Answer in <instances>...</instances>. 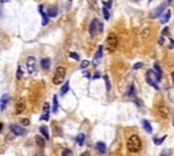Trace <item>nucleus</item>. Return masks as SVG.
Wrapping results in <instances>:
<instances>
[{
	"instance_id": "1",
	"label": "nucleus",
	"mask_w": 174,
	"mask_h": 156,
	"mask_svg": "<svg viewBox=\"0 0 174 156\" xmlns=\"http://www.w3.org/2000/svg\"><path fill=\"white\" fill-rule=\"evenodd\" d=\"M126 147H128L129 152L138 153L142 148V141H140L138 135H136V134L131 135V137L128 139V141H126Z\"/></svg>"
},
{
	"instance_id": "2",
	"label": "nucleus",
	"mask_w": 174,
	"mask_h": 156,
	"mask_svg": "<svg viewBox=\"0 0 174 156\" xmlns=\"http://www.w3.org/2000/svg\"><path fill=\"white\" fill-rule=\"evenodd\" d=\"M65 75H66V68L63 66H59L56 68L53 74V78H52V83L56 86L63 83V81L65 80Z\"/></svg>"
},
{
	"instance_id": "3",
	"label": "nucleus",
	"mask_w": 174,
	"mask_h": 156,
	"mask_svg": "<svg viewBox=\"0 0 174 156\" xmlns=\"http://www.w3.org/2000/svg\"><path fill=\"white\" fill-rule=\"evenodd\" d=\"M117 45H118V39H117V36L115 34H109L108 37L106 39V48L107 50L109 52H114L117 49Z\"/></svg>"
},
{
	"instance_id": "4",
	"label": "nucleus",
	"mask_w": 174,
	"mask_h": 156,
	"mask_svg": "<svg viewBox=\"0 0 174 156\" xmlns=\"http://www.w3.org/2000/svg\"><path fill=\"white\" fill-rule=\"evenodd\" d=\"M103 31V23L100 22L99 20H93L89 24V35L91 36H95L98 33H102Z\"/></svg>"
},
{
	"instance_id": "5",
	"label": "nucleus",
	"mask_w": 174,
	"mask_h": 156,
	"mask_svg": "<svg viewBox=\"0 0 174 156\" xmlns=\"http://www.w3.org/2000/svg\"><path fill=\"white\" fill-rule=\"evenodd\" d=\"M158 81H160V79L158 78V75L156 74V72L148 71V73H146V82H148L150 86H152L153 88H156L157 90H159V87H158V85H157Z\"/></svg>"
},
{
	"instance_id": "6",
	"label": "nucleus",
	"mask_w": 174,
	"mask_h": 156,
	"mask_svg": "<svg viewBox=\"0 0 174 156\" xmlns=\"http://www.w3.org/2000/svg\"><path fill=\"white\" fill-rule=\"evenodd\" d=\"M26 65H27V72H28V74L33 75L35 73V71H36V59H35V57H28Z\"/></svg>"
},
{
	"instance_id": "7",
	"label": "nucleus",
	"mask_w": 174,
	"mask_h": 156,
	"mask_svg": "<svg viewBox=\"0 0 174 156\" xmlns=\"http://www.w3.org/2000/svg\"><path fill=\"white\" fill-rule=\"evenodd\" d=\"M26 110V101L23 98H20L15 104V113L16 115H21Z\"/></svg>"
},
{
	"instance_id": "8",
	"label": "nucleus",
	"mask_w": 174,
	"mask_h": 156,
	"mask_svg": "<svg viewBox=\"0 0 174 156\" xmlns=\"http://www.w3.org/2000/svg\"><path fill=\"white\" fill-rule=\"evenodd\" d=\"M11 131L14 133L17 137H21V135H24L27 133V130L23 128L22 126H19V125H11Z\"/></svg>"
},
{
	"instance_id": "9",
	"label": "nucleus",
	"mask_w": 174,
	"mask_h": 156,
	"mask_svg": "<svg viewBox=\"0 0 174 156\" xmlns=\"http://www.w3.org/2000/svg\"><path fill=\"white\" fill-rule=\"evenodd\" d=\"M49 116H50V104L45 102L43 104V113L41 116V120H49Z\"/></svg>"
},
{
	"instance_id": "10",
	"label": "nucleus",
	"mask_w": 174,
	"mask_h": 156,
	"mask_svg": "<svg viewBox=\"0 0 174 156\" xmlns=\"http://www.w3.org/2000/svg\"><path fill=\"white\" fill-rule=\"evenodd\" d=\"M9 102V95L8 94H4V95L0 97V110L4 111L7 106V103Z\"/></svg>"
},
{
	"instance_id": "11",
	"label": "nucleus",
	"mask_w": 174,
	"mask_h": 156,
	"mask_svg": "<svg viewBox=\"0 0 174 156\" xmlns=\"http://www.w3.org/2000/svg\"><path fill=\"white\" fill-rule=\"evenodd\" d=\"M158 113L160 117L163 118H167L168 116V108L166 105H164V104H160V105L158 106Z\"/></svg>"
},
{
	"instance_id": "12",
	"label": "nucleus",
	"mask_w": 174,
	"mask_h": 156,
	"mask_svg": "<svg viewBox=\"0 0 174 156\" xmlns=\"http://www.w3.org/2000/svg\"><path fill=\"white\" fill-rule=\"evenodd\" d=\"M166 8V4H161L159 5L157 8H155V11L152 12V14H151V16L152 17H158L159 15H161V13H163V11Z\"/></svg>"
},
{
	"instance_id": "13",
	"label": "nucleus",
	"mask_w": 174,
	"mask_h": 156,
	"mask_svg": "<svg viewBox=\"0 0 174 156\" xmlns=\"http://www.w3.org/2000/svg\"><path fill=\"white\" fill-rule=\"evenodd\" d=\"M38 9H39V13H41V15H42V26H46V24L49 23V16L46 15L45 13H44V11H43V5H39Z\"/></svg>"
},
{
	"instance_id": "14",
	"label": "nucleus",
	"mask_w": 174,
	"mask_h": 156,
	"mask_svg": "<svg viewBox=\"0 0 174 156\" xmlns=\"http://www.w3.org/2000/svg\"><path fill=\"white\" fill-rule=\"evenodd\" d=\"M95 148H96V150H98L100 154H104V153H106V150H107L106 143L102 142V141H99V142H96Z\"/></svg>"
},
{
	"instance_id": "15",
	"label": "nucleus",
	"mask_w": 174,
	"mask_h": 156,
	"mask_svg": "<svg viewBox=\"0 0 174 156\" xmlns=\"http://www.w3.org/2000/svg\"><path fill=\"white\" fill-rule=\"evenodd\" d=\"M39 132L42 133V135L44 137V139H46V140L50 139V135H49V130H48V127H46L45 125L39 126Z\"/></svg>"
},
{
	"instance_id": "16",
	"label": "nucleus",
	"mask_w": 174,
	"mask_h": 156,
	"mask_svg": "<svg viewBox=\"0 0 174 156\" xmlns=\"http://www.w3.org/2000/svg\"><path fill=\"white\" fill-rule=\"evenodd\" d=\"M50 65H51V60L49 58H43L41 60V66L43 69H49L50 68Z\"/></svg>"
},
{
	"instance_id": "17",
	"label": "nucleus",
	"mask_w": 174,
	"mask_h": 156,
	"mask_svg": "<svg viewBox=\"0 0 174 156\" xmlns=\"http://www.w3.org/2000/svg\"><path fill=\"white\" fill-rule=\"evenodd\" d=\"M35 142H36V145L38 146L39 148H43L44 146H45V140H44V138L39 137V135H36V137H35Z\"/></svg>"
},
{
	"instance_id": "18",
	"label": "nucleus",
	"mask_w": 174,
	"mask_h": 156,
	"mask_svg": "<svg viewBox=\"0 0 174 156\" xmlns=\"http://www.w3.org/2000/svg\"><path fill=\"white\" fill-rule=\"evenodd\" d=\"M52 112L56 113L57 111H58V97H57V95H53V97H52Z\"/></svg>"
},
{
	"instance_id": "19",
	"label": "nucleus",
	"mask_w": 174,
	"mask_h": 156,
	"mask_svg": "<svg viewBox=\"0 0 174 156\" xmlns=\"http://www.w3.org/2000/svg\"><path fill=\"white\" fill-rule=\"evenodd\" d=\"M170 17H171V11H166L165 14H164L163 16H161V23H167L168 21H170Z\"/></svg>"
},
{
	"instance_id": "20",
	"label": "nucleus",
	"mask_w": 174,
	"mask_h": 156,
	"mask_svg": "<svg viewBox=\"0 0 174 156\" xmlns=\"http://www.w3.org/2000/svg\"><path fill=\"white\" fill-rule=\"evenodd\" d=\"M46 15H48L49 17H56V15H57V8H55V7L49 8L48 11H46Z\"/></svg>"
},
{
	"instance_id": "21",
	"label": "nucleus",
	"mask_w": 174,
	"mask_h": 156,
	"mask_svg": "<svg viewBox=\"0 0 174 156\" xmlns=\"http://www.w3.org/2000/svg\"><path fill=\"white\" fill-rule=\"evenodd\" d=\"M143 127L144 130L148 133H152V127H151V124L149 123L148 120H143Z\"/></svg>"
},
{
	"instance_id": "22",
	"label": "nucleus",
	"mask_w": 174,
	"mask_h": 156,
	"mask_svg": "<svg viewBox=\"0 0 174 156\" xmlns=\"http://www.w3.org/2000/svg\"><path fill=\"white\" fill-rule=\"evenodd\" d=\"M69 90H70V83H69V81H66L65 85L62 87V89H61V95H65Z\"/></svg>"
},
{
	"instance_id": "23",
	"label": "nucleus",
	"mask_w": 174,
	"mask_h": 156,
	"mask_svg": "<svg viewBox=\"0 0 174 156\" xmlns=\"http://www.w3.org/2000/svg\"><path fill=\"white\" fill-rule=\"evenodd\" d=\"M155 71H156V74L158 75V78L161 80V76H163V71H161L160 66L158 65V63H156V64H155Z\"/></svg>"
},
{
	"instance_id": "24",
	"label": "nucleus",
	"mask_w": 174,
	"mask_h": 156,
	"mask_svg": "<svg viewBox=\"0 0 174 156\" xmlns=\"http://www.w3.org/2000/svg\"><path fill=\"white\" fill-rule=\"evenodd\" d=\"M102 52H103V46H102V45H100V46L98 48V51H96L95 57H94V58H95L96 60H99V59H100L101 57H102Z\"/></svg>"
},
{
	"instance_id": "25",
	"label": "nucleus",
	"mask_w": 174,
	"mask_h": 156,
	"mask_svg": "<svg viewBox=\"0 0 174 156\" xmlns=\"http://www.w3.org/2000/svg\"><path fill=\"white\" fill-rule=\"evenodd\" d=\"M77 142H78L79 146H83L84 145V141H85V134H83V133H80V134L77 137Z\"/></svg>"
},
{
	"instance_id": "26",
	"label": "nucleus",
	"mask_w": 174,
	"mask_h": 156,
	"mask_svg": "<svg viewBox=\"0 0 174 156\" xmlns=\"http://www.w3.org/2000/svg\"><path fill=\"white\" fill-rule=\"evenodd\" d=\"M136 95V90H135V86L131 85L130 88H129V91H128V96L129 97H135Z\"/></svg>"
},
{
	"instance_id": "27",
	"label": "nucleus",
	"mask_w": 174,
	"mask_h": 156,
	"mask_svg": "<svg viewBox=\"0 0 174 156\" xmlns=\"http://www.w3.org/2000/svg\"><path fill=\"white\" fill-rule=\"evenodd\" d=\"M166 137H167V135H164V137H161L160 139H157V138H155V139H153V142H155L156 145H160V143H163V141L166 139Z\"/></svg>"
},
{
	"instance_id": "28",
	"label": "nucleus",
	"mask_w": 174,
	"mask_h": 156,
	"mask_svg": "<svg viewBox=\"0 0 174 156\" xmlns=\"http://www.w3.org/2000/svg\"><path fill=\"white\" fill-rule=\"evenodd\" d=\"M20 124H21V126H28L29 124H30V121H29V119L28 118H22L21 119V121H20Z\"/></svg>"
},
{
	"instance_id": "29",
	"label": "nucleus",
	"mask_w": 174,
	"mask_h": 156,
	"mask_svg": "<svg viewBox=\"0 0 174 156\" xmlns=\"http://www.w3.org/2000/svg\"><path fill=\"white\" fill-rule=\"evenodd\" d=\"M21 78H22V68H21V66L19 65V67H17V69H16V79L20 80Z\"/></svg>"
},
{
	"instance_id": "30",
	"label": "nucleus",
	"mask_w": 174,
	"mask_h": 156,
	"mask_svg": "<svg viewBox=\"0 0 174 156\" xmlns=\"http://www.w3.org/2000/svg\"><path fill=\"white\" fill-rule=\"evenodd\" d=\"M103 79H104V81H106L107 91H109V90H110V82H109V78H108V75H104V76H103Z\"/></svg>"
},
{
	"instance_id": "31",
	"label": "nucleus",
	"mask_w": 174,
	"mask_h": 156,
	"mask_svg": "<svg viewBox=\"0 0 174 156\" xmlns=\"http://www.w3.org/2000/svg\"><path fill=\"white\" fill-rule=\"evenodd\" d=\"M102 13H103L104 20H108V19H109V11H108V8L103 7V8H102Z\"/></svg>"
},
{
	"instance_id": "32",
	"label": "nucleus",
	"mask_w": 174,
	"mask_h": 156,
	"mask_svg": "<svg viewBox=\"0 0 174 156\" xmlns=\"http://www.w3.org/2000/svg\"><path fill=\"white\" fill-rule=\"evenodd\" d=\"M70 57H71L72 59H74V60H80V57H79V54L76 53V52H71V53H70Z\"/></svg>"
},
{
	"instance_id": "33",
	"label": "nucleus",
	"mask_w": 174,
	"mask_h": 156,
	"mask_svg": "<svg viewBox=\"0 0 174 156\" xmlns=\"http://www.w3.org/2000/svg\"><path fill=\"white\" fill-rule=\"evenodd\" d=\"M103 4V7H106V8H110L111 7V0H107V1H102Z\"/></svg>"
},
{
	"instance_id": "34",
	"label": "nucleus",
	"mask_w": 174,
	"mask_h": 156,
	"mask_svg": "<svg viewBox=\"0 0 174 156\" xmlns=\"http://www.w3.org/2000/svg\"><path fill=\"white\" fill-rule=\"evenodd\" d=\"M88 65H89V61L88 60H84V61H81V64H80V68L84 69V68H86Z\"/></svg>"
},
{
	"instance_id": "35",
	"label": "nucleus",
	"mask_w": 174,
	"mask_h": 156,
	"mask_svg": "<svg viewBox=\"0 0 174 156\" xmlns=\"http://www.w3.org/2000/svg\"><path fill=\"white\" fill-rule=\"evenodd\" d=\"M71 155H72V152L70 149H65L62 153V156H71Z\"/></svg>"
},
{
	"instance_id": "36",
	"label": "nucleus",
	"mask_w": 174,
	"mask_h": 156,
	"mask_svg": "<svg viewBox=\"0 0 174 156\" xmlns=\"http://www.w3.org/2000/svg\"><path fill=\"white\" fill-rule=\"evenodd\" d=\"M168 27H165V28L163 29V31H161V35H163V36H165V35H167L168 34Z\"/></svg>"
},
{
	"instance_id": "37",
	"label": "nucleus",
	"mask_w": 174,
	"mask_h": 156,
	"mask_svg": "<svg viewBox=\"0 0 174 156\" xmlns=\"http://www.w3.org/2000/svg\"><path fill=\"white\" fill-rule=\"evenodd\" d=\"M142 66H143V64H142V63H137V64L133 65V69H138V68H140Z\"/></svg>"
},
{
	"instance_id": "38",
	"label": "nucleus",
	"mask_w": 174,
	"mask_h": 156,
	"mask_svg": "<svg viewBox=\"0 0 174 156\" xmlns=\"http://www.w3.org/2000/svg\"><path fill=\"white\" fill-rule=\"evenodd\" d=\"M159 44H160V45H163V44H164V37L163 36L159 37Z\"/></svg>"
},
{
	"instance_id": "39",
	"label": "nucleus",
	"mask_w": 174,
	"mask_h": 156,
	"mask_svg": "<svg viewBox=\"0 0 174 156\" xmlns=\"http://www.w3.org/2000/svg\"><path fill=\"white\" fill-rule=\"evenodd\" d=\"M170 43H171V45H170V46H171V49H174V41H173L172 38L170 39Z\"/></svg>"
},
{
	"instance_id": "40",
	"label": "nucleus",
	"mask_w": 174,
	"mask_h": 156,
	"mask_svg": "<svg viewBox=\"0 0 174 156\" xmlns=\"http://www.w3.org/2000/svg\"><path fill=\"white\" fill-rule=\"evenodd\" d=\"M98 78H100V74L95 73V74H94V76H93V79H98Z\"/></svg>"
},
{
	"instance_id": "41",
	"label": "nucleus",
	"mask_w": 174,
	"mask_h": 156,
	"mask_svg": "<svg viewBox=\"0 0 174 156\" xmlns=\"http://www.w3.org/2000/svg\"><path fill=\"white\" fill-rule=\"evenodd\" d=\"M2 127H4V124H2V123H0V132L2 131Z\"/></svg>"
},
{
	"instance_id": "42",
	"label": "nucleus",
	"mask_w": 174,
	"mask_h": 156,
	"mask_svg": "<svg viewBox=\"0 0 174 156\" xmlns=\"http://www.w3.org/2000/svg\"><path fill=\"white\" fill-rule=\"evenodd\" d=\"M87 154H88V153L85 152V153H83V154H80V156H87Z\"/></svg>"
},
{
	"instance_id": "43",
	"label": "nucleus",
	"mask_w": 174,
	"mask_h": 156,
	"mask_svg": "<svg viewBox=\"0 0 174 156\" xmlns=\"http://www.w3.org/2000/svg\"><path fill=\"white\" fill-rule=\"evenodd\" d=\"M6 1H7V0H0V2H1V4H5Z\"/></svg>"
},
{
	"instance_id": "44",
	"label": "nucleus",
	"mask_w": 174,
	"mask_h": 156,
	"mask_svg": "<svg viewBox=\"0 0 174 156\" xmlns=\"http://www.w3.org/2000/svg\"><path fill=\"white\" fill-rule=\"evenodd\" d=\"M172 80H173V82H174V72H172Z\"/></svg>"
},
{
	"instance_id": "45",
	"label": "nucleus",
	"mask_w": 174,
	"mask_h": 156,
	"mask_svg": "<svg viewBox=\"0 0 174 156\" xmlns=\"http://www.w3.org/2000/svg\"><path fill=\"white\" fill-rule=\"evenodd\" d=\"M172 1L173 0H168V4H172Z\"/></svg>"
},
{
	"instance_id": "46",
	"label": "nucleus",
	"mask_w": 174,
	"mask_h": 156,
	"mask_svg": "<svg viewBox=\"0 0 174 156\" xmlns=\"http://www.w3.org/2000/svg\"><path fill=\"white\" fill-rule=\"evenodd\" d=\"M160 156H168V155H165V154H163V155H160Z\"/></svg>"
},
{
	"instance_id": "47",
	"label": "nucleus",
	"mask_w": 174,
	"mask_h": 156,
	"mask_svg": "<svg viewBox=\"0 0 174 156\" xmlns=\"http://www.w3.org/2000/svg\"><path fill=\"white\" fill-rule=\"evenodd\" d=\"M173 126H174V119H173Z\"/></svg>"
},
{
	"instance_id": "48",
	"label": "nucleus",
	"mask_w": 174,
	"mask_h": 156,
	"mask_svg": "<svg viewBox=\"0 0 174 156\" xmlns=\"http://www.w3.org/2000/svg\"><path fill=\"white\" fill-rule=\"evenodd\" d=\"M133 1H138V0H133Z\"/></svg>"
},
{
	"instance_id": "49",
	"label": "nucleus",
	"mask_w": 174,
	"mask_h": 156,
	"mask_svg": "<svg viewBox=\"0 0 174 156\" xmlns=\"http://www.w3.org/2000/svg\"><path fill=\"white\" fill-rule=\"evenodd\" d=\"M36 156H41V155H36Z\"/></svg>"
}]
</instances>
